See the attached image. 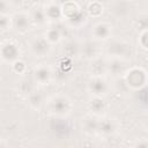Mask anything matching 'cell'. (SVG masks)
<instances>
[{"mask_svg":"<svg viewBox=\"0 0 148 148\" xmlns=\"http://www.w3.org/2000/svg\"><path fill=\"white\" fill-rule=\"evenodd\" d=\"M62 8V20L65 23L73 29H80L88 21V15L81 8V6L75 1L61 2Z\"/></svg>","mask_w":148,"mask_h":148,"instance_id":"6da1fadb","label":"cell"},{"mask_svg":"<svg viewBox=\"0 0 148 148\" xmlns=\"http://www.w3.org/2000/svg\"><path fill=\"white\" fill-rule=\"evenodd\" d=\"M74 108L73 101L65 94H56L47 98L45 109L49 114L53 117H67L72 113Z\"/></svg>","mask_w":148,"mask_h":148,"instance_id":"7a4b0ae2","label":"cell"},{"mask_svg":"<svg viewBox=\"0 0 148 148\" xmlns=\"http://www.w3.org/2000/svg\"><path fill=\"white\" fill-rule=\"evenodd\" d=\"M103 54L105 58L128 59L133 54V45L125 39H111L103 45Z\"/></svg>","mask_w":148,"mask_h":148,"instance_id":"3957f363","label":"cell"},{"mask_svg":"<svg viewBox=\"0 0 148 148\" xmlns=\"http://www.w3.org/2000/svg\"><path fill=\"white\" fill-rule=\"evenodd\" d=\"M125 84L128 89L138 91L148 84V72L140 66H131L123 76Z\"/></svg>","mask_w":148,"mask_h":148,"instance_id":"277c9868","label":"cell"},{"mask_svg":"<svg viewBox=\"0 0 148 148\" xmlns=\"http://www.w3.org/2000/svg\"><path fill=\"white\" fill-rule=\"evenodd\" d=\"M28 49L34 57L45 58L51 54L53 46L46 40L44 35H35L28 40Z\"/></svg>","mask_w":148,"mask_h":148,"instance_id":"5b68a950","label":"cell"},{"mask_svg":"<svg viewBox=\"0 0 148 148\" xmlns=\"http://www.w3.org/2000/svg\"><path fill=\"white\" fill-rule=\"evenodd\" d=\"M13 30L18 35H25L32 27L30 13L27 10H16L12 14Z\"/></svg>","mask_w":148,"mask_h":148,"instance_id":"8992f818","label":"cell"},{"mask_svg":"<svg viewBox=\"0 0 148 148\" xmlns=\"http://www.w3.org/2000/svg\"><path fill=\"white\" fill-rule=\"evenodd\" d=\"M113 36V25L108 21H98L91 28V38L98 43H106Z\"/></svg>","mask_w":148,"mask_h":148,"instance_id":"52a82bcc","label":"cell"},{"mask_svg":"<svg viewBox=\"0 0 148 148\" xmlns=\"http://www.w3.org/2000/svg\"><path fill=\"white\" fill-rule=\"evenodd\" d=\"M0 56L3 62L13 65L15 61L21 59V49L20 45L14 40H5L1 43Z\"/></svg>","mask_w":148,"mask_h":148,"instance_id":"ba28073f","label":"cell"},{"mask_svg":"<svg viewBox=\"0 0 148 148\" xmlns=\"http://www.w3.org/2000/svg\"><path fill=\"white\" fill-rule=\"evenodd\" d=\"M53 68L47 64H38L32 68L31 77L37 86H47L53 81Z\"/></svg>","mask_w":148,"mask_h":148,"instance_id":"9c48e42d","label":"cell"},{"mask_svg":"<svg viewBox=\"0 0 148 148\" xmlns=\"http://www.w3.org/2000/svg\"><path fill=\"white\" fill-rule=\"evenodd\" d=\"M103 54V44L94 40L92 38L81 40V58L87 61H91L102 57Z\"/></svg>","mask_w":148,"mask_h":148,"instance_id":"30bf717a","label":"cell"},{"mask_svg":"<svg viewBox=\"0 0 148 148\" xmlns=\"http://www.w3.org/2000/svg\"><path fill=\"white\" fill-rule=\"evenodd\" d=\"M87 90L90 96L105 97L110 91V84L105 77H90L87 83Z\"/></svg>","mask_w":148,"mask_h":148,"instance_id":"8fae6325","label":"cell"},{"mask_svg":"<svg viewBox=\"0 0 148 148\" xmlns=\"http://www.w3.org/2000/svg\"><path fill=\"white\" fill-rule=\"evenodd\" d=\"M108 60V75L112 77H123L130 69V60L123 58H106Z\"/></svg>","mask_w":148,"mask_h":148,"instance_id":"7c38bea8","label":"cell"},{"mask_svg":"<svg viewBox=\"0 0 148 148\" xmlns=\"http://www.w3.org/2000/svg\"><path fill=\"white\" fill-rule=\"evenodd\" d=\"M119 130H120V123L118 119L111 118V117H102L99 119L98 135L111 136V135H114Z\"/></svg>","mask_w":148,"mask_h":148,"instance_id":"4fadbf2b","label":"cell"},{"mask_svg":"<svg viewBox=\"0 0 148 148\" xmlns=\"http://www.w3.org/2000/svg\"><path fill=\"white\" fill-rule=\"evenodd\" d=\"M87 109L89 111V114L102 118V117H105V113L108 110V104H106L104 97L90 96L87 102Z\"/></svg>","mask_w":148,"mask_h":148,"instance_id":"5bb4252c","label":"cell"},{"mask_svg":"<svg viewBox=\"0 0 148 148\" xmlns=\"http://www.w3.org/2000/svg\"><path fill=\"white\" fill-rule=\"evenodd\" d=\"M88 73L90 77H105L108 75V60L105 57H99L89 61Z\"/></svg>","mask_w":148,"mask_h":148,"instance_id":"9a60e30c","label":"cell"},{"mask_svg":"<svg viewBox=\"0 0 148 148\" xmlns=\"http://www.w3.org/2000/svg\"><path fill=\"white\" fill-rule=\"evenodd\" d=\"M131 3L128 1H112L108 3L109 13L116 18H125L131 14Z\"/></svg>","mask_w":148,"mask_h":148,"instance_id":"2e32d148","label":"cell"},{"mask_svg":"<svg viewBox=\"0 0 148 148\" xmlns=\"http://www.w3.org/2000/svg\"><path fill=\"white\" fill-rule=\"evenodd\" d=\"M61 52H62V57L67 58L69 60H73V59L81 57V40L67 39L62 44Z\"/></svg>","mask_w":148,"mask_h":148,"instance_id":"e0dca14e","label":"cell"},{"mask_svg":"<svg viewBox=\"0 0 148 148\" xmlns=\"http://www.w3.org/2000/svg\"><path fill=\"white\" fill-rule=\"evenodd\" d=\"M43 9L45 12V15L49 20V22H57L59 20H62V8L61 2L57 1H46L43 3Z\"/></svg>","mask_w":148,"mask_h":148,"instance_id":"ac0fdd59","label":"cell"},{"mask_svg":"<svg viewBox=\"0 0 148 148\" xmlns=\"http://www.w3.org/2000/svg\"><path fill=\"white\" fill-rule=\"evenodd\" d=\"M47 98L49 97L46 96V94L43 90L37 88L32 94H30L27 97V103L32 110H40L46 105Z\"/></svg>","mask_w":148,"mask_h":148,"instance_id":"d6986e66","label":"cell"},{"mask_svg":"<svg viewBox=\"0 0 148 148\" xmlns=\"http://www.w3.org/2000/svg\"><path fill=\"white\" fill-rule=\"evenodd\" d=\"M99 117L87 114L81 120V128L88 135H96L98 134V125H99Z\"/></svg>","mask_w":148,"mask_h":148,"instance_id":"ffe728a7","label":"cell"},{"mask_svg":"<svg viewBox=\"0 0 148 148\" xmlns=\"http://www.w3.org/2000/svg\"><path fill=\"white\" fill-rule=\"evenodd\" d=\"M29 13H30V17H31V22H32L34 27L44 28L50 23L46 15H45V12H44L43 7H35Z\"/></svg>","mask_w":148,"mask_h":148,"instance_id":"44dd1931","label":"cell"},{"mask_svg":"<svg viewBox=\"0 0 148 148\" xmlns=\"http://www.w3.org/2000/svg\"><path fill=\"white\" fill-rule=\"evenodd\" d=\"M17 92L20 94V96H22L23 98L27 99V97L32 94L36 89H37V84L35 83V81L31 79H28V77H23L18 81L17 83Z\"/></svg>","mask_w":148,"mask_h":148,"instance_id":"7402d4cb","label":"cell"},{"mask_svg":"<svg viewBox=\"0 0 148 148\" xmlns=\"http://www.w3.org/2000/svg\"><path fill=\"white\" fill-rule=\"evenodd\" d=\"M43 35H44V37L46 38V40L52 46L56 45V44H59V43H61L64 40V34H62V31L58 27H54V25L47 27L45 29V31H44Z\"/></svg>","mask_w":148,"mask_h":148,"instance_id":"603a6c76","label":"cell"},{"mask_svg":"<svg viewBox=\"0 0 148 148\" xmlns=\"http://www.w3.org/2000/svg\"><path fill=\"white\" fill-rule=\"evenodd\" d=\"M86 12H87L88 16L98 17L104 12V5L99 1H90V2H88L87 7H86Z\"/></svg>","mask_w":148,"mask_h":148,"instance_id":"cb8c5ba5","label":"cell"},{"mask_svg":"<svg viewBox=\"0 0 148 148\" xmlns=\"http://www.w3.org/2000/svg\"><path fill=\"white\" fill-rule=\"evenodd\" d=\"M133 25L139 32L148 30V13H141L133 21Z\"/></svg>","mask_w":148,"mask_h":148,"instance_id":"d4e9b609","label":"cell"},{"mask_svg":"<svg viewBox=\"0 0 148 148\" xmlns=\"http://www.w3.org/2000/svg\"><path fill=\"white\" fill-rule=\"evenodd\" d=\"M53 80H57L61 84H65L71 80V71H65L61 68H57V71H53Z\"/></svg>","mask_w":148,"mask_h":148,"instance_id":"484cf974","label":"cell"},{"mask_svg":"<svg viewBox=\"0 0 148 148\" xmlns=\"http://www.w3.org/2000/svg\"><path fill=\"white\" fill-rule=\"evenodd\" d=\"M0 29H1V32H6V31L13 29L12 14H1L0 15Z\"/></svg>","mask_w":148,"mask_h":148,"instance_id":"4316f807","label":"cell"},{"mask_svg":"<svg viewBox=\"0 0 148 148\" xmlns=\"http://www.w3.org/2000/svg\"><path fill=\"white\" fill-rule=\"evenodd\" d=\"M10 66H12V71H13L14 73L18 74V75H23V74L27 73V64H25V61H23L22 59L15 61V62H14L13 65H10Z\"/></svg>","mask_w":148,"mask_h":148,"instance_id":"83f0119b","label":"cell"},{"mask_svg":"<svg viewBox=\"0 0 148 148\" xmlns=\"http://www.w3.org/2000/svg\"><path fill=\"white\" fill-rule=\"evenodd\" d=\"M138 43H139L140 47H142L143 50L148 51V30L142 31V32H139Z\"/></svg>","mask_w":148,"mask_h":148,"instance_id":"f1b7e54d","label":"cell"},{"mask_svg":"<svg viewBox=\"0 0 148 148\" xmlns=\"http://www.w3.org/2000/svg\"><path fill=\"white\" fill-rule=\"evenodd\" d=\"M132 148H148V139H147V138L136 139V140L134 141Z\"/></svg>","mask_w":148,"mask_h":148,"instance_id":"f546056e","label":"cell"},{"mask_svg":"<svg viewBox=\"0 0 148 148\" xmlns=\"http://www.w3.org/2000/svg\"><path fill=\"white\" fill-rule=\"evenodd\" d=\"M12 5L9 3V1L6 0H1L0 1V15L1 14H9V12L7 9H10Z\"/></svg>","mask_w":148,"mask_h":148,"instance_id":"4dcf8cb0","label":"cell"},{"mask_svg":"<svg viewBox=\"0 0 148 148\" xmlns=\"http://www.w3.org/2000/svg\"><path fill=\"white\" fill-rule=\"evenodd\" d=\"M0 148H9V143L6 141L5 138H2L0 141Z\"/></svg>","mask_w":148,"mask_h":148,"instance_id":"1f68e13d","label":"cell"}]
</instances>
